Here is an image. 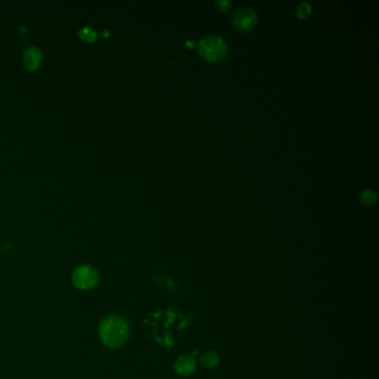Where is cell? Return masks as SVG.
Here are the masks:
<instances>
[{
  "label": "cell",
  "instance_id": "obj_6",
  "mask_svg": "<svg viewBox=\"0 0 379 379\" xmlns=\"http://www.w3.org/2000/svg\"><path fill=\"white\" fill-rule=\"evenodd\" d=\"M175 369L180 376H189L195 372L196 362L191 357L181 356L178 358L176 364H175Z\"/></svg>",
  "mask_w": 379,
  "mask_h": 379
},
{
  "label": "cell",
  "instance_id": "obj_8",
  "mask_svg": "<svg viewBox=\"0 0 379 379\" xmlns=\"http://www.w3.org/2000/svg\"><path fill=\"white\" fill-rule=\"evenodd\" d=\"M80 37L84 40H86V42H93V40L96 39L97 35H96L95 31H93L92 29H90V28L85 27V28H83V29L80 30Z\"/></svg>",
  "mask_w": 379,
  "mask_h": 379
},
{
  "label": "cell",
  "instance_id": "obj_1",
  "mask_svg": "<svg viewBox=\"0 0 379 379\" xmlns=\"http://www.w3.org/2000/svg\"><path fill=\"white\" fill-rule=\"evenodd\" d=\"M129 335V328L125 319L119 316H109L101 321L99 336L106 346L111 348L124 345Z\"/></svg>",
  "mask_w": 379,
  "mask_h": 379
},
{
  "label": "cell",
  "instance_id": "obj_4",
  "mask_svg": "<svg viewBox=\"0 0 379 379\" xmlns=\"http://www.w3.org/2000/svg\"><path fill=\"white\" fill-rule=\"evenodd\" d=\"M234 22L240 29H250L256 23V14L249 8H242L235 12Z\"/></svg>",
  "mask_w": 379,
  "mask_h": 379
},
{
  "label": "cell",
  "instance_id": "obj_5",
  "mask_svg": "<svg viewBox=\"0 0 379 379\" xmlns=\"http://www.w3.org/2000/svg\"><path fill=\"white\" fill-rule=\"evenodd\" d=\"M43 61V54L37 47L26 49L23 54V64L28 70H36Z\"/></svg>",
  "mask_w": 379,
  "mask_h": 379
},
{
  "label": "cell",
  "instance_id": "obj_3",
  "mask_svg": "<svg viewBox=\"0 0 379 379\" xmlns=\"http://www.w3.org/2000/svg\"><path fill=\"white\" fill-rule=\"evenodd\" d=\"M99 276L95 268L91 266H80L73 271L72 281L76 287L80 289H91L97 285Z\"/></svg>",
  "mask_w": 379,
  "mask_h": 379
},
{
  "label": "cell",
  "instance_id": "obj_7",
  "mask_svg": "<svg viewBox=\"0 0 379 379\" xmlns=\"http://www.w3.org/2000/svg\"><path fill=\"white\" fill-rule=\"evenodd\" d=\"M201 361L206 368H214L219 364V356L214 352H207L202 355Z\"/></svg>",
  "mask_w": 379,
  "mask_h": 379
},
{
  "label": "cell",
  "instance_id": "obj_2",
  "mask_svg": "<svg viewBox=\"0 0 379 379\" xmlns=\"http://www.w3.org/2000/svg\"><path fill=\"white\" fill-rule=\"evenodd\" d=\"M201 52L203 57L209 60H217L223 58L227 51V46L225 42L218 37H207L202 39L201 45Z\"/></svg>",
  "mask_w": 379,
  "mask_h": 379
}]
</instances>
